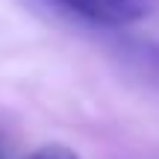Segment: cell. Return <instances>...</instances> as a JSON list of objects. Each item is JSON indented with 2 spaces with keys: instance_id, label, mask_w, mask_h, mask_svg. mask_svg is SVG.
<instances>
[{
  "instance_id": "cell-1",
  "label": "cell",
  "mask_w": 159,
  "mask_h": 159,
  "mask_svg": "<svg viewBox=\"0 0 159 159\" xmlns=\"http://www.w3.org/2000/svg\"><path fill=\"white\" fill-rule=\"evenodd\" d=\"M53 12L97 30H127L153 12L150 0H41Z\"/></svg>"
},
{
  "instance_id": "cell-2",
  "label": "cell",
  "mask_w": 159,
  "mask_h": 159,
  "mask_svg": "<svg viewBox=\"0 0 159 159\" xmlns=\"http://www.w3.org/2000/svg\"><path fill=\"white\" fill-rule=\"evenodd\" d=\"M112 56L121 62L133 80L159 89V41L144 35H118L112 44Z\"/></svg>"
},
{
  "instance_id": "cell-3",
  "label": "cell",
  "mask_w": 159,
  "mask_h": 159,
  "mask_svg": "<svg viewBox=\"0 0 159 159\" xmlns=\"http://www.w3.org/2000/svg\"><path fill=\"white\" fill-rule=\"evenodd\" d=\"M27 159H80V153L71 150L68 144H44V148H35Z\"/></svg>"
}]
</instances>
